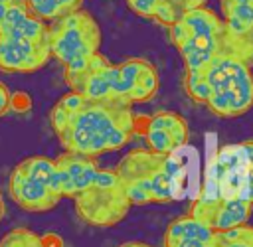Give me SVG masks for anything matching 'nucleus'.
I'll use <instances>...</instances> for the list:
<instances>
[{
  "label": "nucleus",
  "mask_w": 253,
  "mask_h": 247,
  "mask_svg": "<svg viewBox=\"0 0 253 247\" xmlns=\"http://www.w3.org/2000/svg\"><path fill=\"white\" fill-rule=\"evenodd\" d=\"M49 124L63 150L91 158L119 150L138 134V121L130 105L87 101L85 97L75 111L55 103L49 111Z\"/></svg>",
  "instance_id": "obj_1"
},
{
  "label": "nucleus",
  "mask_w": 253,
  "mask_h": 247,
  "mask_svg": "<svg viewBox=\"0 0 253 247\" xmlns=\"http://www.w3.org/2000/svg\"><path fill=\"white\" fill-rule=\"evenodd\" d=\"M115 172L132 206L168 204L176 198L182 168L174 156H162L150 148H134L125 154Z\"/></svg>",
  "instance_id": "obj_2"
},
{
  "label": "nucleus",
  "mask_w": 253,
  "mask_h": 247,
  "mask_svg": "<svg viewBox=\"0 0 253 247\" xmlns=\"http://www.w3.org/2000/svg\"><path fill=\"white\" fill-rule=\"evenodd\" d=\"M223 30V18L206 6L186 10L168 28L170 41L182 55L186 71H204L221 53Z\"/></svg>",
  "instance_id": "obj_3"
},
{
  "label": "nucleus",
  "mask_w": 253,
  "mask_h": 247,
  "mask_svg": "<svg viewBox=\"0 0 253 247\" xmlns=\"http://www.w3.org/2000/svg\"><path fill=\"white\" fill-rule=\"evenodd\" d=\"M206 77L211 89L208 109L221 119H235L253 109V71L247 63L231 55H217Z\"/></svg>",
  "instance_id": "obj_4"
},
{
  "label": "nucleus",
  "mask_w": 253,
  "mask_h": 247,
  "mask_svg": "<svg viewBox=\"0 0 253 247\" xmlns=\"http://www.w3.org/2000/svg\"><path fill=\"white\" fill-rule=\"evenodd\" d=\"M200 196L239 198L253 204V140L223 146Z\"/></svg>",
  "instance_id": "obj_5"
},
{
  "label": "nucleus",
  "mask_w": 253,
  "mask_h": 247,
  "mask_svg": "<svg viewBox=\"0 0 253 247\" xmlns=\"http://www.w3.org/2000/svg\"><path fill=\"white\" fill-rule=\"evenodd\" d=\"M75 202L77 215L95 227H111L123 221L130 209V202L123 188V182L115 170L99 168L93 184L81 192Z\"/></svg>",
  "instance_id": "obj_6"
},
{
  "label": "nucleus",
  "mask_w": 253,
  "mask_h": 247,
  "mask_svg": "<svg viewBox=\"0 0 253 247\" xmlns=\"http://www.w3.org/2000/svg\"><path fill=\"white\" fill-rule=\"evenodd\" d=\"M101 40L103 36L97 20L83 8L49 22L47 28L51 57L63 63V67L97 53Z\"/></svg>",
  "instance_id": "obj_7"
},
{
  "label": "nucleus",
  "mask_w": 253,
  "mask_h": 247,
  "mask_svg": "<svg viewBox=\"0 0 253 247\" xmlns=\"http://www.w3.org/2000/svg\"><path fill=\"white\" fill-rule=\"evenodd\" d=\"M65 83L87 101L128 105L125 99L119 63H111V59L99 51L65 65Z\"/></svg>",
  "instance_id": "obj_8"
},
{
  "label": "nucleus",
  "mask_w": 253,
  "mask_h": 247,
  "mask_svg": "<svg viewBox=\"0 0 253 247\" xmlns=\"http://www.w3.org/2000/svg\"><path fill=\"white\" fill-rule=\"evenodd\" d=\"M253 204L239 198H206L200 196L190 209V215L210 225L213 231H225L245 225L251 215Z\"/></svg>",
  "instance_id": "obj_9"
},
{
  "label": "nucleus",
  "mask_w": 253,
  "mask_h": 247,
  "mask_svg": "<svg viewBox=\"0 0 253 247\" xmlns=\"http://www.w3.org/2000/svg\"><path fill=\"white\" fill-rule=\"evenodd\" d=\"M51 59V49L45 41H28L16 38H0V71L4 73H34Z\"/></svg>",
  "instance_id": "obj_10"
},
{
  "label": "nucleus",
  "mask_w": 253,
  "mask_h": 247,
  "mask_svg": "<svg viewBox=\"0 0 253 247\" xmlns=\"http://www.w3.org/2000/svg\"><path fill=\"white\" fill-rule=\"evenodd\" d=\"M125 99L132 107L136 103H148L160 89L158 69L144 57H128L119 63Z\"/></svg>",
  "instance_id": "obj_11"
},
{
  "label": "nucleus",
  "mask_w": 253,
  "mask_h": 247,
  "mask_svg": "<svg viewBox=\"0 0 253 247\" xmlns=\"http://www.w3.org/2000/svg\"><path fill=\"white\" fill-rule=\"evenodd\" d=\"M55 166H57L63 198H71V200L77 198L81 192H85L93 184L101 168L97 164V158L67 152V150H63V154L55 158Z\"/></svg>",
  "instance_id": "obj_12"
},
{
  "label": "nucleus",
  "mask_w": 253,
  "mask_h": 247,
  "mask_svg": "<svg viewBox=\"0 0 253 247\" xmlns=\"http://www.w3.org/2000/svg\"><path fill=\"white\" fill-rule=\"evenodd\" d=\"M8 192H10L12 202L18 207H22L24 211H32V213L49 211L61 202V198H57L47 186L32 180L18 166L10 174Z\"/></svg>",
  "instance_id": "obj_13"
},
{
  "label": "nucleus",
  "mask_w": 253,
  "mask_h": 247,
  "mask_svg": "<svg viewBox=\"0 0 253 247\" xmlns=\"http://www.w3.org/2000/svg\"><path fill=\"white\" fill-rule=\"evenodd\" d=\"M18 168L30 176L32 180L47 186L57 198H63V192H61V182H59V174H57V166H55V160L47 158V156H28L24 158Z\"/></svg>",
  "instance_id": "obj_14"
},
{
  "label": "nucleus",
  "mask_w": 253,
  "mask_h": 247,
  "mask_svg": "<svg viewBox=\"0 0 253 247\" xmlns=\"http://www.w3.org/2000/svg\"><path fill=\"white\" fill-rule=\"evenodd\" d=\"M164 239H200V241L213 245L215 231L210 225H206L204 221H200L192 215H184V217H178L168 223Z\"/></svg>",
  "instance_id": "obj_15"
},
{
  "label": "nucleus",
  "mask_w": 253,
  "mask_h": 247,
  "mask_svg": "<svg viewBox=\"0 0 253 247\" xmlns=\"http://www.w3.org/2000/svg\"><path fill=\"white\" fill-rule=\"evenodd\" d=\"M219 55H231L253 67V30L247 32H231L223 30L221 40V53Z\"/></svg>",
  "instance_id": "obj_16"
},
{
  "label": "nucleus",
  "mask_w": 253,
  "mask_h": 247,
  "mask_svg": "<svg viewBox=\"0 0 253 247\" xmlns=\"http://www.w3.org/2000/svg\"><path fill=\"white\" fill-rule=\"evenodd\" d=\"M144 123L148 126H156L162 128L166 132H170L182 146L188 142V123L182 115L174 113V111H158L152 113L150 117H144Z\"/></svg>",
  "instance_id": "obj_17"
},
{
  "label": "nucleus",
  "mask_w": 253,
  "mask_h": 247,
  "mask_svg": "<svg viewBox=\"0 0 253 247\" xmlns=\"http://www.w3.org/2000/svg\"><path fill=\"white\" fill-rule=\"evenodd\" d=\"M30 12L43 22H53L83 6V0H28Z\"/></svg>",
  "instance_id": "obj_18"
},
{
  "label": "nucleus",
  "mask_w": 253,
  "mask_h": 247,
  "mask_svg": "<svg viewBox=\"0 0 253 247\" xmlns=\"http://www.w3.org/2000/svg\"><path fill=\"white\" fill-rule=\"evenodd\" d=\"M47 28L49 24L40 20L38 16H34L32 12L12 30V34L8 38H16V40H28V41H45L47 40Z\"/></svg>",
  "instance_id": "obj_19"
},
{
  "label": "nucleus",
  "mask_w": 253,
  "mask_h": 247,
  "mask_svg": "<svg viewBox=\"0 0 253 247\" xmlns=\"http://www.w3.org/2000/svg\"><path fill=\"white\" fill-rule=\"evenodd\" d=\"M51 239L53 235H38L30 229H24V227H16L12 231H8L2 241H0V247H49L51 245Z\"/></svg>",
  "instance_id": "obj_20"
},
{
  "label": "nucleus",
  "mask_w": 253,
  "mask_h": 247,
  "mask_svg": "<svg viewBox=\"0 0 253 247\" xmlns=\"http://www.w3.org/2000/svg\"><path fill=\"white\" fill-rule=\"evenodd\" d=\"M184 89H186V95L194 103L208 105L211 89H210V83H208V77H206V69L204 71H186V75H184Z\"/></svg>",
  "instance_id": "obj_21"
},
{
  "label": "nucleus",
  "mask_w": 253,
  "mask_h": 247,
  "mask_svg": "<svg viewBox=\"0 0 253 247\" xmlns=\"http://www.w3.org/2000/svg\"><path fill=\"white\" fill-rule=\"evenodd\" d=\"M213 247H253V227L245 223L225 231H215Z\"/></svg>",
  "instance_id": "obj_22"
},
{
  "label": "nucleus",
  "mask_w": 253,
  "mask_h": 247,
  "mask_svg": "<svg viewBox=\"0 0 253 247\" xmlns=\"http://www.w3.org/2000/svg\"><path fill=\"white\" fill-rule=\"evenodd\" d=\"M30 14V6H28V0H16L8 12H6V18L2 20L0 24V38H8L12 34V30Z\"/></svg>",
  "instance_id": "obj_23"
},
{
  "label": "nucleus",
  "mask_w": 253,
  "mask_h": 247,
  "mask_svg": "<svg viewBox=\"0 0 253 247\" xmlns=\"http://www.w3.org/2000/svg\"><path fill=\"white\" fill-rule=\"evenodd\" d=\"M166 0H126V6L130 8V12H134L140 18L146 20H156L160 8L164 6Z\"/></svg>",
  "instance_id": "obj_24"
},
{
  "label": "nucleus",
  "mask_w": 253,
  "mask_h": 247,
  "mask_svg": "<svg viewBox=\"0 0 253 247\" xmlns=\"http://www.w3.org/2000/svg\"><path fill=\"white\" fill-rule=\"evenodd\" d=\"M164 247H213L200 239H164Z\"/></svg>",
  "instance_id": "obj_25"
},
{
  "label": "nucleus",
  "mask_w": 253,
  "mask_h": 247,
  "mask_svg": "<svg viewBox=\"0 0 253 247\" xmlns=\"http://www.w3.org/2000/svg\"><path fill=\"white\" fill-rule=\"evenodd\" d=\"M12 109V93L6 83L0 81V117H4Z\"/></svg>",
  "instance_id": "obj_26"
},
{
  "label": "nucleus",
  "mask_w": 253,
  "mask_h": 247,
  "mask_svg": "<svg viewBox=\"0 0 253 247\" xmlns=\"http://www.w3.org/2000/svg\"><path fill=\"white\" fill-rule=\"evenodd\" d=\"M174 2H176V6H178L182 12H186V10H192V8H202V6H206L208 0H174Z\"/></svg>",
  "instance_id": "obj_27"
},
{
  "label": "nucleus",
  "mask_w": 253,
  "mask_h": 247,
  "mask_svg": "<svg viewBox=\"0 0 253 247\" xmlns=\"http://www.w3.org/2000/svg\"><path fill=\"white\" fill-rule=\"evenodd\" d=\"M239 4H253V0H219V8H221V12H225L227 8L239 6Z\"/></svg>",
  "instance_id": "obj_28"
},
{
  "label": "nucleus",
  "mask_w": 253,
  "mask_h": 247,
  "mask_svg": "<svg viewBox=\"0 0 253 247\" xmlns=\"http://www.w3.org/2000/svg\"><path fill=\"white\" fill-rule=\"evenodd\" d=\"M16 0H0V24H2V20L6 18V12H8V8L14 4Z\"/></svg>",
  "instance_id": "obj_29"
},
{
  "label": "nucleus",
  "mask_w": 253,
  "mask_h": 247,
  "mask_svg": "<svg viewBox=\"0 0 253 247\" xmlns=\"http://www.w3.org/2000/svg\"><path fill=\"white\" fill-rule=\"evenodd\" d=\"M4 211H6V207H4V198H2V194H0V219L4 217Z\"/></svg>",
  "instance_id": "obj_30"
},
{
  "label": "nucleus",
  "mask_w": 253,
  "mask_h": 247,
  "mask_svg": "<svg viewBox=\"0 0 253 247\" xmlns=\"http://www.w3.org/2000/svg\"><path fill=\"white\" fill-rule=\"evenodd\" d=\"M134 247H152V245H146V243H140V241H134Z\"/></svg>",
  "instance_id": "obj_31"
}]
</instances>
